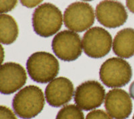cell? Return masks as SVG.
<instances>
[{
  "instance_id": "cell-8",
  "label": "cell",
  "mask_w": 134,
  "mask_h": 119,
  "mask_svg": "<svg viewBox=\"0 0 134 119\" xmlns=\"http://www.w3.org/2000/svg\"><path fill=\"white\" fill-rule=\"evenodd\" d=\"M105 99V88L97 81H87L81 84L76 87L74 96L76 105L85 111L100 107Z\"/></svg>"
},
{
  "instance_id": "cell-23",
  "label": "cell",
  "mask_w": 134,
  "mask_h": 119,
  "mask_svg": "<svg viewBox=\"0 0 134 119\" xmlns=\"http://www.w3.org/2000/svg\"><path fill=\"white\" fill-rule=\"evenodd\" d=\"M132 119H134V115H133V118H132Z\"/></svg>"
},
{
  "instance_id": "cell-1",
  "label": "cell",
  "mask_w": 134,
  "mask_h": 119,
  "mask_svg": "<svg viewBox=\"0 0 134 119\" xmlns=\"http://www.w3.org/2000/svg\"><path fill=\"white\" fill-rule=\"evenodd\" d=\"M45 97L41 88L27 86L14 96L12 107L15 115L22 119H32L38 116L44 108Z\"/></svg>"
},
{
  "instance_id": "cell-21",
  "label": "cell",
  "mask_w": 134,
  "mask_h": 119,
  "mask_svg": "<svg viewBox=\"0 0 134 119\" xmlns=\"http://www.w3.org/2000/svg\"><path fill=\"white\" fill-rule=\"evenodd\" d=\"M129 92H130V95L131 96V98H132L134 100V81L130 85Z\"/></svg>"
},
{
  "instance_id": "cell-15",
  "label": "cell",
  "mask_w": 134,
  "mask_h": 119,
  "mask_svg": "<svg viewBox=\"0 0 134 119\" xmlns=\"http://www.w3.org/2000/svg\"><path fill=\"white\" fill-rule=\"evenodd\" d=\"M56 119H85V116L82 109L77 105L69 104L59 110Z\"/></svg>"
},
{
  "instance_id": "cell-9",
  "label": "cell",
  "mask_w": 134,
  "mask_h": 119,
  "mask_svg": "<svg viewBox=\"0 0 134 119\" xmlns=\"http://www.w3.org/2000/svg\"><path fill=\"white\" fill-rule=\"evenodd\" d=\"M95 15L99 23L109 28L123 26L128 18L124 5L113 0H103L99 3L96 7Z\"/></svg>"
},
{
  "instance_id": "cell-19",
  "label": "cell",
  "mask_w": 134,
  "mask_h": 119,
  "mask_svg": "<svg viewBox=\"0 0 134 119\" xmlns=\"http://www.w3.org/2000/svg\"><path fill=\"white\" fill-rule=\"evenodd\" d=\"M20 3L23 6L26 7L27 8H32L42 2L43 0H20Z\"/></svg>"
},
{
  "instance_id": "cell-4",
  "label": "cell",
  "mask_w": 134,
  "mask_h": 119,
  "mask_svg": "<svg viewBox=\"0 0 134 119\" xmlns=\"http://www.w3.org/2000/svg\"><path fill=\"white\" fill-rule=\"evenodd\" d=\"M130 64L124 59L109 58L104 62L99 69V77L108 87H121L126 86L132 77Z\"/></svg>"
},
{
  "instance_id": "cell-16",
  "label": "cell",
  "mask_w": 134,
  "mask_h": 119,
  "mask_svg": "<svg viewBox=\"0 0 134 119\" xmlns=\"http://www.w3.org/2000/svg\"><path fill=\"white\" fill-rule=\"evenodd\" d=\"M18 0H0L1 14L9 12L16 6Z\"/></svg>"
},
{
  "instance_id": "cell-12",
  "label": "cell",
  "mask_w": 134,
  "mask_h": 119,
  "mask_svg": "<svg viewBox=\"0 0 134 119\" xmlns=\"http://www.w3.org/2000/svg\"><path fill=\"white\" fill-rule=\"evenodd\" d=\"M74 86L64 77H56L49 82L45 89V98L50 106L55 108L69 103L74 95Z\"/></svg>"
},
{
  "instance_id": "cell-20",
  "label": "cell",
  "mask_w": 134,
  "mask_h": 119,
  "mask_svg": "<svg viewBox=\"0 0 134 119\" xmlns=\"http://www.w3.org/2000/svg\"><path fill=\"white\" fill-rule=\"evenodd\" d=\"M126 6L130 12L134 14V0H126Z\"/></svg>"
},
{
  "instance_id": "cell-3",
  "label": "cell",
  "mask_w": 134,
  "mask_h": 119,
  "mask_svg": "<svg viewBox=\"0 0 134 119\" xmlns=\"http://www.w3.org/2000/svg\"><path fill=\"white\" fill-rule=\"evenodd\" d=\"M63 21L61 11L50 3H44L37 7L32 15L34 30L44 38L57 34L62 27Z\"/></svg>"
},
{
  "instance_id": "cell-2",
  "label": "cell",
  "mask_w": 134,
  "mask_h": 119,
  "mask_svg": "<svg viewBox=\"0 0 134 119\" xmlns=\"http://www.w3.org/2000/svg\"><path fill=\"white\" fill-rule=\"evenodd\" d=\"M27 73L34 81L40 84L50 82L58 75L60 64L51 53L38 51L31 55L26 62Z\"/></svg>"
},
{
  "instance_id": "cell-10",
  "label": "cell",
  "mask_w": 134,
  "mask_h": 119,
  "mask_svg": "<svg viewBox=\"0 0 134 119\" xmlns=\"http://www.w3.org/2000/svg\"><path fill=\"white\" fill-rule=\"evenodd\" d=\"M27 73L21 65L14 62L5 63L0 69V92L9 95L17 92L26 84Z\"/></svg>"
},
{
  "instance_id": "cell-14",
  "label": "cell",
  "mask_w": 134,
  "mask_h": 119,
  "mask_svg": "<svg viewBox=\"0 0 134 119\" xmlns=\"http://www.w3.org/2000/svg\"><path fill=\"white\" fill-rule=\"evenodd\" d=\"M19 34L18 24L12 16L5 14L0 15V40L2 44L9 45L16 40Z\"/></svg>"
},
{
  "instance_id": "cell-22",
  "label": "cell",
  "mask_w": 134,
  "mask_h": 119,
  "mask_svg": "<svg viewBox=\"0 0 134 119\" xmlns=\"http://www.w3.org/2000/svg\"><path fill=\"white\" fill-rule=\"evenodd\" d=\"M82 1H85V2H91V1H93V0H82Z\"/></svg>"
},
{
  "instance_id": "cell-6",
  "label": "cell",
  "mask_w": 134,
  "mask_h": 119,
  "mask_svg": "<svg viewBox=\"0 0 134 119\" xmlns=\"http://www.w3.org/2000/svg\"><path fill=\"white\" fill-rule=\"evenodd\" d=\"M94 22V13L93 7L86 2L71 3L64 11V25L71 31L82 32L90 29Z\"/></svg>"
},
{
  "instance_id": "cell-5",
  "label": "cell",
  "mask_w": 134,
  "mask_h": 119,
  "mask_svg": "<svg viewBox=\"0 0 134 119\" xmlns=\"http://www.w3.org/2000/svg\"><path fill=\"white\" fill-rule=\"evenodd\" d=\"M82 45L84 53L87 56L93 59H100L110 52L113 46V40L107 30L96 26L85 33Z\"/></svg>"
},
{
  "instance_id": "cell-13",
  "label": "cell",
  "mask_w": 134,
  "mask_h": 119,
  "mask_svg": "<svg viewBox=\"0 0 134 119\" xmlns=\"http://www.w3.org/2000/svg\"><path fill=\"white\" fill-rule=\"evenodd\" d=\"M113 51L121 58L129 59L133 56V28H127L117 32L113 41Z\"/></svg>"
},
{
  "instance_id": "cell-18",
  "label": "cell",
  "mask_w": 134,
  "mask_h": 119,
  "mask_svg": "<svg viewBox=\"0 0 134 119\" xmlns=\"http://www.w3.org/2000/svg\"><path fill=\"white\" fill-rule=\"evenodd\" d=\"M0 119H18L15 114L5 106H0Z\"/></svg>"
},
{
  "instance_id": "cell-17",
  "label": "cell",
  "mask_w": 134,
  "mask_h": 119,
  "mask_svg": "<svg viewBox=\"0 0 134 119\" xmlns=\"http://www.w3.org/2000/svg\"><path fill=\"white\" fill-rule=\"evenodd\" d=\"M86 119H112V118L104 110H94L87 114Z\"/></svg>"
},
{
  "instance_id": "cell-7",
  "label": "cell",
  "mask_w": 134,
  "mask_h": 119,
  "mask_svg": "<svg viewBox=\"0 0 134 119\" xmlns=\"http://www.w3.org/2000/svg\"><path fill=\"white\" fill-rule=\"evenodd\" d=\"M52 49L58 59L69 62L77 59L83 50L80 36L71 30L57 33L52 39Z\"/></svg>"
},
{
  "instance_id": "cell-11",
  "label": "cell",
  "mask_w": 134,
  "mask_h": 119,
  "mask_svg": "<svg viewBox=\"0 0 134 119\" xmlns=\"http://www.w3.org/2000/svg\"><path fill=\"white\" fill-rule=\"evenodd\" d=\"M105 108L113 119H127L132 112L131 96L122 89L109 90L105 96Z\"/></svg>"
}]
</instances>
